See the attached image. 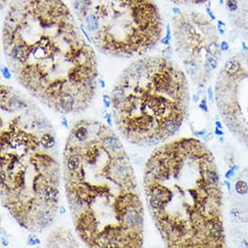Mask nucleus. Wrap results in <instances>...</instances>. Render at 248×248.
I'll return each mask as SVG.
<instances>
[{"label":"nucleus","instance_id":"nucleus-11","mask_svg":"<svg viewBox=\"0 0 248 248\" xmlns=\"http://www.w3.org/2000/svg\"><path fill=\"white\" fill-rule=\"evenodd\" d=\"M227 49H228V43L226 41H222L221 42V50L227 51Z\"/></svg>","mask_w":248,"mask_h":248},{"label":"nucleus","instance_id":"nucleus-8","mask_svg":"<svg viewBox=\"0 0 248 248\" xmlns=\"http://www.w3.org/2000/svg\"><path fill=\"white\" fill-rule=\"evenodd\" d=\"M46 246L49 247H78L79 244L72 234L63 229H56L48 237Z\"/></svg>","mask_w":248,"mask_h":248},{"label":"nucleus","instance_id":"nucleus-1","mask_svg":"<svg viewBox=\"0 0 248 248\" xmlns=\"http://www.w3.org/2000/svg\"><path fill=\"white\" fill-rule=\"evenodd\" d=\"M6 61L32 96L61 114L92 103L97 61L73 12L62 0H12L2 28Z\"/></svg>","mask_w":248,"mask_h":248},{"label":"nucleus","instance_id":"nucleus-14","mask_svg":"<svg viewBox=\"0 0 248 248\" xmlns=\"http://www.w3.org/2000/svg\"><path fill=\"white\" fill-rule=\"evenodd\" d=\"M218 25H220V26H226L224 23H222V21H218Z\"/></svg>","mask_w":248,"mask_h":248},{"label":"nucleus","instance_id":"nucleus-3","mask_svg":"<svg viewBox=\"0 0 248 248\" xmlns=\"http://www.w3.org/2000/svg\"><path fill=\"white\" fill-rule=\"evenodd\" d=\"M144 189L166 246H226L219 171L204 143L179 138L155 149L145 164Z\"/></svg>","mask_w":248,"mask_h":248},{"label":"nucleus","instance_id":"nucleus-10","mask_svg":"<svg viewBox=\"0 0 248 248\" xmlns=\"http://www.w3.org/2000/svg\"><path fill=\"white\" fill-rule=\"evenodd\" d=\"M171 1H174V2H177V3H188V4H191V3H194V4H197V3H200L202 2L203 0H171Z\"/></svg>","mask_w":248,"mask_h":248},{"label":"nucleus","instance_id":"nucleus-4","mask_svg":"<svg viewBox=\"0 0 248 248\" xmlns=\"http://www.w3.org/2000/svg\"><path fill=\"white\" fill-rule=\"evenodd\" d=\"M1 202L22 227L41 233L55 219L61 162L54 127L39 106L1 86Z\"/></svg>","mask_w":248,"mask_h":248},{"label":"nucleus","instance_id":"nucleus-6","mask_svg":"<svg viewBox=\"0 0 248 248\" xmlns=\"http://www.w3.org/2000/svg\"><path fill=\"white\" fill-rule=\"evenodd\" d=\"M72 12L89 39L104 54H145L163 34L155 0H70Z\"/></svg>","mask_w":248,"mask_h":248},{"label":"nucleus","instance_id":"nucleus-9","mask_svg":"<svg viewBox=\"0 0 248 248\" xmlns=\"http://www.w3.org/2000/svg\"><path fill=\"white\" fill-rule=\"evenodd\" d=\"M226 8L230 12H234L237 9V2L236 0H227L226 1Z\"/></svg>","mask_w":248,"mask_h":248},{"label":"nucleus","instance_id":"nucleus-7","mask_svg":"<svg viewBox=\"0 0 248 248\" xmlns=\"http://www.w3.org/2000/svg\"><path fill=\"white\" fill-rule=\"evenodd\" d=\"M215 98L224 124L248 151V53L226 61L216 81Z\"/></svg>","mask_w":248,"mask_h":248},{"label":"nucleus","instance_id":"nucleus-13","mask_svg":"<svg viewBox=\"0 0 248 248\" xmlns=\"http://www.w3.org/2000/svg\"><path fill=\"white\" fill-rule=\"evenodd\" d=\"M8 1H9V0H1V6H2V7L5 6L8 3Z\"/></svg>","mask_w":248,"mask_h":248},{"label":"nucleus","instance_id":"nucleus-12","mask_svg":"<svg viewBox=\"0 0 248 248\" xmlns=\"http://www.w3.org/2000/svg\"><path fill=\"white\" fill-rule=\"evenodd\" d=\"M207 12L208 13V14H209V16H210V17L212 18V20H214V19L216 18V17H215V15H214V14H213V13H212V12L210 11V9H209V8H207Z\"/></svg>","mask_w":248,"mask_h":248},{"label":"nucleus","instance_id":"nucleus-2","mask_svg":"<svg viewBox=\"0 0 248 248\" xmlns=\"http://www.w3.org/2000/svg\"><path fill=\"white\" fill-rule=\"evenodd\" d=\"M63 181L75 231L93 248H137L144 211L118 136L94 119L73 124L63 151Z\"/></svg>","mask_w":248,"mask_h":248},{"label":"nucleus","instance_id":"nucleus-5","mask_svg":"<svg viewBox=\"0 0 248 248\" xmlns=\"http://www.w3.org/2000/svg\"><path fill=\"white\" fill-rule=\"evenodd\" d=\"M114 122L122 136L152 146L173 136L190 106L185 73L161 56L139 58L120 74L111 94Z\"/></svg>","mask_w":248,"mask_h":248},{"label":"nucleus","instance_id":"nucleus-15","mask_svg":"<svg viewBox=\"0 0 248 248\" xmlns=\"http://www.w3.org/2000/svg\"><path fill=\"white\" fill-rule=\"evenodd\" d=\"M220 4H223V0H220Z\"/></svg>","mask_w":248,"mask_h":248}]
</instances>
